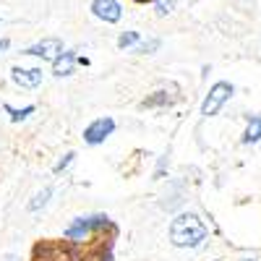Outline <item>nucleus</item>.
<instances>
[{"mask_svg":"<svg viewBox=\"0 0 261 261\" xmlns=\"http://www.w3.org/2000/svg\"><path fill=\"white\" fill-rule=\"evenodd\" d=\"M170 243L175 246V248H199L204 241H206V225L201 222V217L199 214H193V212H180L175 220L170 222Z\"/></svg>","mask_w":261,"mask_h":261,"instance_id":"nucleus-1","label":"nucleus"},{"mask_svg":"<svg viewBox=\"0 0 261 261\" xmlns=\"http://www.w3.org/2000/svg\"><path fill=\"white\" fill-rule=\"evenodd\" d=\"M94 253L97 251L81 256L76 251V243H71V241H63V243L60 241H42L34 246L32 261H89V258H94Z\"/></svg>","mask_w":261,"mask_h":261,"instance_id":"nucleus-2","label":"nucleus"},{"mask_svg":"<svg viewBox=\"0 0 261 261\" xmlns=\"http://www.w3.org/2000/svg\"><path fill=\"white\" fill-rule=\"evenodd\" d=\"M102 227H113L107 214L73 217L71 225L63 230V238H65V241H71V243H84V241H89L92 235H97V230H102Z\"/></svg>","mask_w":261,"mask_h":261,"instance_id":"nucleus-3","label":"nucleus"},{"mask_svg":"<svg viewBox=\"0 0 261 261\" xmlns=\"http://www.w3.org/2000/svg\"><path fill=\"white\" fill-rule=\"evenodd\" d=\"M232 94H235V86H232L230 81H217V84H212V86H209V94H206L204 102H201V115H204V118L217 115Z\"/></svg>","mask_w":261,"mask_h":261,"instance_id":"nucleus-4","label":"nucleus"},{"mask_svg":"<svg viewBox=\"0 0 261 261\" xmlns=\"http://www.w3.org/2000/svg\"><path fill=\"white\" fill-rule=\"evenodd\" d=\"M113 130H115V120L110 115L97 118V120H92L89 125L84 128V141L89 146H99V144H105L107 139L113 136Z\"/></svg>","mask_w":261,"mask_h":261,"instance_id":"nucleus-5","label":"nucleus"},{"mask_svg":"<svg viewBox=\"0 0 261 261\" xmlns=\"http://www.w3.org/2000/svg\"><path fill=\"white\" fill-rule=\"evenodd\" d=\"M60 53H63V39H58V37L39 39L37 45L24 50V55H32V58H39V60H55Z\"/></svg>","mask_w":261,"mask_h":261,"instance_id":"nucleus-6","label":"nucleus"},{"mask_svg":"<svg viewBox=\"0 0 261 261\" xmlns=\"http://www.w3.org/2000/svg\"><path fill=\"white\" fill-rule=\"evenodd\" d=\"M92 13L105 24H118L123 16V6L118 0H92Z\"/></svg>","mask_w":261,"mask_h":261,"instance_id":"nucleus-7","label":"nucleus"},{"mask_svg":"<svg viewBox=\"0 0 261 261\" xmlns=\"http://www.w3.org/2000/svg\"><path fill=\"white\" fill-rule=\"evenodd\" d=\"M11 81L21 89H37L42 84V68H11Z\"/></svg>","mask_w":261,"mask_h":261,"instance_id":"nucleus-8","label":"nucleus"},{"mask_svg":"<svg viewBox=\"0 0 261 261\" xmlns=\"http://www.w3.org/2000/svg\"><path fill=\"white\" fill-rule=\"evenodd\" d=\"M76 68V50H63L55 60H53V76L63 79V76H71Z\"/></svg>","mask_w":261,"mask_h":261,"instance_id":"nucleus-9","label":"nucleus"},{"mask_svg":"<svg viewBox=\"0 0 261 261\" xmlns=\"http://www.w3.org/2000/svg\"><path fill=\"white\" fill-rule=\"evenodd\" d=\"M246 146L248 144H258L261 141V115H251L248 118V125L243 130V139H241Z\"/></svg>","mask_w":261,"mask_h":261,"instance_id":"nucleus-10","label":"nucleus"},{"mask_svg":"<svg viewBox=\"0 0 261 261\" xmlns=\"http://www.w3.org/2000/svg\"><path fill=\"white\" fill-rule=\"evenodd\" d=\"M50 196H53V188H50V186H45L42 191H37V193H34V199L29 201V212H39V209H45V206L50 204Z\"/></svg>","mask_w":261,"mask_h":261,"instance_id":"nucleus-11","label":"nucleus"},{"mask_svg":"<svg viewBox=\"0 0 261 261\" xmlns=\"http://www.w3.org/2000/svg\"><path fill=\"white\" fill-rule=\"evenodd\" d=\"M3 110L11 115V120H13V123H21V120H27V118L34 113V105H27L24 110H16V107H11V105H3Z\"/></svg>","mask_w":261,"mask_h":261,"instance_id":"nucleus-12","label":"nucleus"},{"mask_svg":"<svg viewBox=\"0 0 261 261\" xmlns=\"http://www.w3.org/2000/svg\"><path fill=\"white\" fill-rule=\"evenodd\" d=\"M139 32H123L120 37H118V47L120 50H128V47H136L139 45Z\"/></svg>","mask_w":261,"mask_h":261,"instance_id":"nucleus-13","label":"nucleus"},{"mask_svg":"<svg viewBox=\"0 0 261 261\" xmlns=\"http://www.w3.org/2000/svg\"><path fill=\"white\" fill-rule=\"evenodd\" d=\"M172 99L167 97V92H157L154 97H146L144 102H141V107H162V105H170Z\"/></svg>","mask_w":261,"mask_h":261,"instance_id":"nucleus-14","label":"nucleus"},{"mask_svg":"<svg viewBox=\"0 0 261 261\" xmlns=\"http://www.w3.org/2000/svg\"><path fill=\"white\" fill-rule=\"evenodd\" d=\"M160 45H162L160 39H149V42H139V45H136L134 50H136V53H141V55H151L154 50H160Z\"/></svg>","mask_w":261,"mask_h":261,"instance_id":"nucleus-15","label":"nucleus"},{"mask_svg":"<svg viewBox=\"0 0 261 261\" xmlns=\"http://www.w3.org/2000/svg\"><path fill=\"white\" fill-rule=\"evenodd\" d=\"M73 157H76L73 151H68V154H63V160H58V165L53 167V172H55V175H60V172H63L65 167H68V165L73 162Z\"/></svg>","mask_w":261,"mask_h":261,"instance_id":"nucleus-16","label":"nucleus"},{"mask_svg":"<svg viewBox=\"0 0 261 261\" xmlns=\"http://www.w3.org/2000/svg\"><path fill=\"white\" fill-rule=\"evenodd\" d=\"M157 13L160 16H167V13H172V8H175V0H157Z\"/></svg>","mask_w":261,"mask_h":261,"instance_id":"nucleus-17","label":"nucleus"},{"mask_svg":"<svg viewBox=\"0 0 261 261\" xmlns=\"http://www.w3.org/2000/svg\"><path fill=\"white\" fill-rule=\"evenodd\" d=\"M8 47H11V42L8 39H0V53H6Z\"/></svg>","mask_w":261,"mask_h":261,"instance_id":"nucleus-18","label":"nucleus"},{"mask_svg":"<svg viewBox=\"0 0 261 261\" xmlns=\"http://www.w3.org/2000/svg\"><path fill=\"white\" fill-rule=\"evenodd\" d=\"M241 261H256V258H241Z\"/></svg>","mask_w":261,"mask_h":261,"instance_id":"nucleus-19","label":"nucleus"}]
</instances>
